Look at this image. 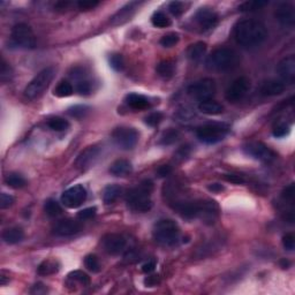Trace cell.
I'll return each mask as SVG.
<instances>
[{
  "instance_id": "cell-13",
  "label": "cell",
  "mask_w": 295,
  "mask_h": 295,
  "mask_svg": "<svg viewBox=\"0 0 295 295\" xmlns=\"http://www.w3.org/2000/svg\"><path fill=\"white\" fill-rule=\"evenodd\" d=\"M103 248L110 255H120L125 252L127 246V241L120 234L111 233L105 235L102 240Z\"/></svg>"
},
{
  "instance_id": "cell-7",
  "label": "cell",
  "mask_w": 295,
  "mask_h": 295,
  "mask_svg": "<svg viewBox=\"0 0 295 295\" xmlns=\"http://www.w3.org/2000/svg\"><path fill=\"white\" fill-rule=\"evenodd\" d=\"M12 42L21 49H34L36 45V37L27 23H18L12 29Z\"/></svg>"
},
{
  "instance_id": "cell-46",
  "label": "cell",
  "mask_w": 295,
  "mask_h": 295,
  "mask_svg": "<svg viewBox=\"0 0 295 295\" xmlns=\"http://www.w3.org/2000/svg\"><path fill=\"white\" fill-rule=\"evenodd\" d=\"M290 125L285 124V122H280L277 126L274 128V135L276 137H284L290 133Z\"/></svg>"
},
{
  "instance_id": "cell-15",
  "label": "cell",
  "mask_w": 295,
  "mask_h": 295,
  "mask_svg": "<svg viewBox=\"0 0 295 295\" xmlns=\"http://www.w3.org/2000/svg\"><path fill=\"white\" fill-rule=\"evenodd\" d=\"M100 155V149L96 146L88 147L87 149H84L80 155L77 156V158L75 159V167L81 169V171H86L89 169L92 166L95 164L98 159Z\"/></svg>"
},
{
  "instance_id": "cell-52",
  "label": "cell",
  "mask_w": 295,
  "mask_h": 295,
  "mask_svg": "<svg viewBox=\"0 0 295 295\" xmlns=\"http://www.w3.org/2000/svg\"><path fill=\"white\" fill-rule=\"evenodd\" d=\"M172 173V167L169 165H162L157 168V175L159 178H165L168 177Z\"/></svg>"
},
{
  "instance_id": "cell-53",
  "label": "cell",
  "mask_w": 295,
  "mask_h": 295,
  "mask_svg": "<svg viewBox=\"0 0 295 295\" xmlns=\"http://www.w3.org/2000/svg\"><path fill=\"white\" fill-rule=\"evenodd\" d=\"M156 269V262L155 260H148L147 263H144L142 265V271L144 274H151L155 271Z\"/></svg>"
},
{
  "instance_id": "cell-17",
  "label": "cell",
  "mask_w": 295,
  "mask_h": 295,
  "mask_svg": "<svg viewBox=\"0 0 295 295\" xmlns=\"http://www.w3.org/2000/svg\"><path fill=\"white\" fill-rule=\"evenodd\" d=\"M275 17L281 26L292 27L295 23V9L290 2H281L275 11Z\"/></svg>"
},
{
  "instance_id": "cell-56",
  "label": "cell",
  "mask_w": 295,
  "mask_h": 295,
  "mask_svg": "<svg viewBox=\"0 0 295 295\" xmlns=\"http://www.w3.org/2000/svg\"><path fill=\"white\" fill-rule=\"evenodd\" d=\"M144 282H146L147 286H149V287L156 286V285L158 284V276H151V277H148L146 280H144Z\"/></svg>"
},
{
  "instance_id": "cell-42",
  "label": "cell",
  "mask_w": 295,
  "mask_h": 295,
  "mask_svg": "<svg viewBox=\"0 0 295 295\" xmlns=\"http://www.w3.org/2000/svg\"><path fill=\"white\" fill-rule=\"evenodd\" d=\"M76 92L82 96L90 95V93H92V83H90V81L86 80V78L77 81Z\"/></svg>"
},
{
  "instance_id": "cell-40",
  "label": "cell",
  "mask_w": 295,
  "mask_h": 295,
  "mask_svg": "<svg viewBox=\"0 0 295 295\" xmlns=\"http://www.w3.org/2000/svg\"><path fill=\"white\" fill-rule=\"evenodd\" d=\"M180 40V36L177 33H168L162 37L161 44L164 48H172L175 44L179 43Z\"/></svg>"
},
{
  "instance_id": "cell-5",
  "label": "cell",
  "mask_w": 295,
  "mask_h": 295,
  "mask_svg": "<svg viewBox=\"0 0 295 295\" xmlns=\"http://www.w3.org/2000/svg\"><path fill=\"white\" fill-rule=\"evenodd\" d=\"M55 71L53 67L44 68L43 71H40L39 73L28 83L26 89H24V97H26L27 99L33 100L38 98L39 96H42L44 92L49 88L53 77H55Z\"/></svg>"
},
{
  "instance_id": "cell-31",
  "label": "cell",
  "mask_w": 295,
  "mask_h": 295,
  "mask_svg": "<svg viewBox=\"0 0 295 295\" xmlns=\"http://www.w3.org/2000/svg\"><path fill=\"white\" fill-rule=\"evenodd\" d=\"M269 5V1L265 0H249V1H244L239 6L240 12H256L259 9L264 8L265 6Z\"/></svg>"
},
{
  "instance_id": "cell-28",
  "label": "cell",
  "mask_w": 295,
  "mask_h": 295,
  "mask_svg": "<svg viewBox=\"0 0 295 295\" xmlns=\"http://www.w3.org/2000/svg\"><path fill=\"white\" fill-rule=\"evenodd\" d=\"M122 193V188L119 184H109L105 187L104 191H103V201L105 204H112L120 197Z\"/></svg>"
},
{
  "instance_id": "cell-36",
  "label": "cell",
  "mask_w": 295,
  "mask_h": 295,
  "mask_svg": "<svg viewBox=\"0 0 295 295\" xmlns=\"http://www.w3.org/2000/svg\"><path fill=\"white\" fill-rule=\"evenodd\" d=\"M68 281L71 282H77V284L82 285V286H88L90 284V278L86 272L80 271V270H76V271L71 272L68 275Z\"/></svg>"
},
{
  "instance_id": "cell-8",
  "label": "cell",
  "mask_w": 295,
  "mask_h": 295,
  "mask_svg": "<svg viewBox=\"0 0 295 295\" xmlns=\"http://www.w3.org/2000/svg\"><path fill=\"white\" fill-rule=\"evenodd\" d=\"M139 131L135 128L121 126L115 128L112 133V139L119 148L124 150H131L139 142Z\"/></svg>"
},
{
  "instance_id": "cell-30",
  "label": "cell",
  "mask_w": 295,
  "mask_h": 295,
  "mask_svg": "<svg viewBox=\"0 0 295 295\" xmlns=\"http://www.w3.org/2000/svg\"><path fill=\"white\" fill-rule=\"evenodd\" d=\"M74 88L68 81H60L58 86L53 90V95L59 97V98H65V97H70L73 95Z\"/></svg>"
},
{
  "instance_id": "cell-9",
  "label": "cell",
  "mask_w": 295,
  "mask_h": 295,
  "mask_svg": "<svg viewBox=\"0 0 295 295\" xmlns=\"http://www.w3.org/2000/svg\"><path fill=\"white\" fill-rule=\"evenodd\" d=\"M216 90H217V86L212 78H203L195 82L194 84L188 88V92L194 98L199 99L200 102H204V100L212 99L215 96Z\"/></svg>"
},
{
  "instance_id": "cell-10",
  "label": "cell",
  "mask_w": 295,
  "mask_h": 295,
  "mask_svg": "<svg viewBox=\"0 0 295 295\" xmlns=\"http://www.w3.org/2000/svg\"><path fill=\"white\" fill-rule=\"evenodd\" d=\"M250 80L246 76H240L230 84L225 92L226 99L230 103H238L242 100L250 90Z\"/></svg>"
},
{
  "instance_id": "cell-48",
  "label": "cell",
  "mask_w": 295,
  "mask_h": 295,
  "mask_svg": "<svg viewBox=\"0 0 295 295\" xmlns=\"http://www.w3.org/2000/svg\"><path fill=\"white\" fill-rule=\"evenodd\" d=\"M282 199H284L286 202H294V197H295V188H294V184H288V186L282 190L281 193Z\"/></svg>"
},
{
  "instance_id": "cell-21",
  "label": "cell",
  "mask_w": 295,
  "mask_h": 295,
  "mask_svg": "<svg viewBox=\"0 0 295 295\" xmlns=\"http://www.w3.org/2000/svg\"><path fill=\"white\" fill-rule=\"evenodd\" d=\"M285 83L282 81L279 80H268L265 82L262 83V86L259 88L260 95L266 96V97H272V96H278L285 92Z\"/></svg>"
},
{
  "instance_id": "cell-4",
  "label": "cell",
  "mask_w": 295,
  "mask_h": 295,
  "mask_svg": "<svg viewBox=\"0 0 295 295\" xmlns=\"http://www.w3.org/2000/svg\"><path fill=\"white\" fill-rule=\"evenodd\" d=\"M153 238L161 246L173 247L180 240V228L172 219H161L153 227Z\"/></svg>"
},
{
  "instance_id": "cell-26",
  "label": "cell",
  "mask_w": 295,
  "mask_h": 295,
  "mask_svg": "<svg viewBox=\"0 0 295 295\" xmlns=\"http://www.w3.org/2000/svg\"><path fill=\"white\" fill-rule=\"evenodd\" d=\"M206 49H208V45L204 42H196L195 44H191L187 50L188 58L191 61H200L205 55Z\"/></svg>"
},
{
  "instance_id": "cell-19",
  "label": "cell",
  "mask_w": 295,
  "mask_h": 295,
  "mask_svg": "<svg viewBox=\"0 0 295 295\" xmlns=\"http://www.w3.org/2000/svg\"><path fill=\"white\" fill-rule=\"evenodd\" d=\"M197 203H199V215H197V217L203 219L204 221H209L210 224L215 221L218 216L217 203L211 200L197 201Z\"/></svg>"
},
{
  "instance_id": "cell-44",
  "label": "cell",
  "mask_w": 295,
  "mask_h": 295,
  "mask_svg": "<svg viewBox=\"0 0 295 295\" xmlns=\"http://www.w3.org/2000/svg\"><path fill=\"white\" fill-rule=\"evenodd\" d=\"M168 11L171 12L172 15L174 17H180L181 14L186 11V5L181 1H172L168 5Z\"/></svg>"
},
{
  "instance_id": "cell-39",
  "label": "cell",
  "mask_w": 295,
  "mask_h": 295,
  "mask_svg": "<svg viewBox=\"0 0 295 295\" xmlns=\"http://www.w3.org/2000/svg\"><path fill=\"white\" fill-rule=\"evenodd\" d=\"M84 265H86V268L89 270V271L93 272V274H97V272L100 271L98 257L96 255H92V254L86 256V258H84Z\"/></svg>"
},
{
  "instance_id": "cell-1",
  "label": "cell",
  "mask_w": 295,
  "mask_h": 295,
  "mask_svg": "<svg viewBox=\"0 0 295 295\" xmlns=\"http://www.w3.org/2000/svg\"><path fill=\"white\" fill-rule=\"evenodd\" d=\"M233 34L237 43L244 48H255L268 38V29L264 23L254 18H246L238 22Z\"/></svg>"
},
{
  "instance_id": "cell-12",
  "label": "cell",
  "mask_w": 295,
  "mask_h": 295,
  "mask_svg": "<svg viewBox=\"0 0 295 295\" xmlns=\"http://www.w3.org/2000/svg\"><path fill=\"white\" fill-rule=\"evenodd\" d=\"M86 200L87 189L82 184H76V186L68 188L61 195L62 204H64L66 208L70 209L78 208L80 205H82V203H84Z\"/></svg>"
},
{
  "instance_id": "cell-27",
  "label": "cell",
  "mask_w": 295,
  "mask_h": 295,
  "mask_svg": "<svg viewBox=\"0 0 295 295\" xmlns=\"http://www.w3.org/2000/svg\"><path fill=\"white\" fill-rule=\"evenodd\" d=\"M60 270V263L56 259H45L37 268V274L39 276H51Z\"/></svg>"
},
{
  "instance_id": "cell-11",
  "label": "cell",
  "mask_w": 295,
  "mask_h": 295,
  "mask_svg": "<svg viewBox=\"0 0 295 295\" xmlns=\"http://www.w3.org/2000/svg\"><path fill=\"white\" fill-rule=\"evenodd\" d=\"M243 152L256 161L270 163L276 159V153L262 142H249L243 146Z\"/></svg>"
},
{
  "instance_id": "cell-2",
  "label": "cell",
  "mask_w": 295,
  "mask_h": 295,
  "mask_svg": "<svg viewBox=\"0 0 295 295\" xmlns=\"http://www.w3.org/2000/svg\"><path fill=\"white\" fill-rule=\"evenodd\" d=\"M153 184L150 180H146L141 183L139 186L131 188L128 190L126 195L127 204L135 211L147 212L151 209V191Z\"/></svg>"
},
{
  "instance_id": "cell-18",
  "label": "cell",
  "mask_w": 295,
  "mask_h": 295,
  "mask_svg": "<svg viewBox=\"0 0 295 295\" xmlns=\"http://www.w3.org/2000/svg\"><path fill=\"white\" fill-rule=\"evenodd\" d=\"M277 72L285 82L293 83L295 80V56L290 55L279 61Z\"/></svg>"
},
{
  "instance_id": "cell-54",
  "label": "cell",
  "mask_w": 295,
  "mask_h": 295,
  "mask_svg": "<svg viewBox=\"0 0 295 295\" xmlns=\"http://www.w3.org/2000/svg\"><path fill=\"white\" fill-rule=\"evenodd\" d=\"M1 78L5 80L6 76L9 77V74H11V68H9V65L6 62L4 58H1Z\"/></svg>"
},
{
  "instance_id": "cell-29",
  "label": "cell",
  "mask_w": 295,
  "mask_h": 295,
  "mask_svg": "<svg viewBox=\"0 0 295 295\" xmlns=\"http://www.w3.org/2000/svg\"><path fill=\"white\" fill-rule=\"evenodd\" d=\"M156 71L158 76L164 78V80H169L174 75L175 65L172 60H163L157 65Z\"/></svg>"
},
{
  "instance_id": "cell-6",
  "label": "cell",
  "mask_w": 295,
  "mask_h": 295,
  "mask_svg": "<svg viewBox=\"0 0 295 295\" xmlns=\"http://www.w3.org/2000/svg\"><path fill=\"white\" fill-rule=\"evenodd\" d=\"M230 131V127L225 124H206L200 126L196 130L197 139L206 144H215L222 141Z\"/></svg>"
},
{
  "instance_id": "cell-38",
  "label": "cell",
  "mask_w": 295,
  "mask_h": 295,
  "mask_svg": "<svg viewBox=\"0 0 295 295\" xmlns=\"http://www.w3.org/2000/svg\"><path fill=\"white\" fill-rule=\"evenodd\" d=\"M90 108L87 105H75L72 106L67 110V114L71 115L72 118L75 119H82L89 113Z\"/></svg>"
},
{
  "instance_id": "cell-22",
  "label": "cell",
  "mask_w": 295,
  "mask_h": 295,
  "mask_svg": "<svg viewBox=\"0 0 295 295\" xmlns=\"http://www.w3.org/2000/svg\"><path fill=\"white\" fill-rule=\"evenodd\" d=\"M133 171V166L126 159H118L110 166V173L115 177H125Z\"/></svg>"
},
{
  "instance_id": "cell-50",
  "label": "cell",
  "mask_w": 295,
  "mask_h": 295,
  "mask_svg": "<svg viewBox=\"0 0 295 295\" xmlns=\"http://www.w3.org/2000/svg\"><path fill=\"white\" fill-rule=\"evenodd\" d=\"M14 203V197L9 194L2 193L0 196V208L1 209H7L9 206L13 205Z\"/></svg>"
},
{
  "instance_id": "cell-41",
  "label": "cell",
  "mask_w": 295,
  "mask_h": 295,
  "mask_svg": "<svg viewBox=\"0 0 295 295\" xmlns=\"http://www.w3.org/2000/svg\"><path fill=\"white\" fill-rule=\"evenodd\" d=\"M110 65H111V67L114 71H117V72L122 71L125 67L124 56H122L121 55H119V53L111 55V56H110Z\"/></svg>"
},
{
  "instance_id": "cell-34",
  "label": "cell",
  "mask_w": 295,
  "mask_h": 295,
  "mask_svg": "<svg viewBox=\"0 0 295 295\" xmlns=\"http://www.w3.org/2000/svg\"><path fill=\"white\" fill-rule=\"evenodd\" d=\"M44 210H45V213L49 216V217H58L62 213V208L61 205L56 202L55 200L53 199H49L45 201V204H44Z\"/></svg>"
},
{
  "instance_id": "cell-45",
  "label": "cell",
  "mask_w": 295,
  "mask_h": 295,
  "mask_svg": "<svg viewBox=\"0 0 295 295\" xmlns=\"http://www.w3.org/2000/svg\"><path fill=\"white\" fill-rule=\"evenodd\" d=\"M97 213V208L96 206H90V208H86L81 210L80 212H77V219L80 221H89V219L93 218Z\"/></svg>"
},
{
  "instance_id": "cell-43",
  "label": "cell",
  "mask_w": 295,
  "mask_h": 295,
  "mask_svg": "<svg viewBox=\"0 0 295 295\" xmlns=\"http://www.w3.org/2000/svg\"><path fill=\"white\" fill-rule=\"evenodd\" d=\"M163 118H164L163 113L152 112V113H150L148 117H146V119H144V122H146L148 126H150V127H157L163 121Z\"/></svg>"
},
{
  "instance_id": "cell-20",
  "label": "cell",
  "mask_w": 295,
  "mask_h": 295,
  "mask_svg": "<svg viewBox=\"0 0 295 295\" xmlns=\"http://www.w3.org/2000/svg\"><path fill=\"white\" fill-rule=\"evenodd\" d=\"M141 2L137 1H131L129 4L119 9V11L111 18V24L112 26H119V24L125 23L128 20H130V18L136 13V11L139 9Z\"/></svg>"
},
{
  "instance_id": "cell-57",
  "label": "cell",
  "mask_w": 295,
  "mask_h": 295,
  "mask_svg": "<svg viewBox=\"0 0 295 295\" xmlns=\"http://www.w3.org/2000/svg\"><path fill=\"white\" fill-rule=\"evenodd\" d=\"M208 188H209L210 191H213V193H217V191L224 190V187H222L221 184H211Z\"/></svg>"
},
{
  "instance_id": "cell-47",
  "label": "cell",
  "mask_w": 295,
  "mask_h": 295,
  "mask_svg": "<svg viewBox=\"0 0 295 295\" xmlns=\"http://www.w3.org/2000/svg\"><path fill=\"white\" fill-rule=\"evenodd\" d=\"M282 246L286 250H294L295 248V237L293 233H287L282 237Z\"/></svg>"
},
{
  "instance_id": "cell-23",
  "label": "cell",
  "mask_w": 295,
  "mask_h": 295,
  "mask_svg": "<svg viewBox=\"0 0 295 295\" xmlns=\"http://www.w3.org/2000/svg\"><path fill=\"white\" fill-rule=\"evenodd\" d=\"M126 103L129 108L134 110H146L150 106L149 99L140 93H129L126 97Z\"/></svg>"
},
{
  "instance_id": "cell-37",
  "label": "cell",
  "mask_w": 295,
  "mask_h": 295,
  "mask_svg": "<svg viewBox=\"0 0 295 295\" xmlns=\"http://www.w3.org/2000/svg\"><path fill=\"white\" fill-rule=\"evenodd\" d=\"M48 126L55 131H62V130H66L68 127H70V122H68L67 120H65L64 118L55 117V118L49 119Z\"/></svg>"
},
{
  "instance_id": "cell-33",
  "label": "cell",
  "mask_w": 295,
  "mask_h": 295,
  "mask_svg": "<svg viewBox=\"0 0 295 295\" xmlns=\"http://www.w3.org/2000/svg\"><path fill=\"white\" fill-rule=\"evenodd\" d=\"M179 137H180V133H179V130L174 129V128H168L167 130H165L164 133L162 134L158 143L161 144V146H171V144L177 142V141L179 140Z\"/></svg>"
},
{
  "instance_id": "cell-49",
  "label": "cell",
  "mask_w": 295,
  "mask_h": 295,
  "mask_svg": "<svg viewBox=\"0 0 295 295\" xmlns=\"http://www.w3.org/2000/svg\"><path fill=\"white\" fill-rule=\"evenodd\" d=\"M76 5L81 11H90V9L97 7L99 5V1H95V0H80Z\"/></svg>"
},
{
  "instance_id": "cell-25",
  "label": "cell",
  "mask_w": 295,
  "mask_h": 295,
  "mask_svg": "<svg viewBox=\"0 0 295 295\" xmlns=\"http://www.w3.org/2000/svg\"><path fill=\"white\" fill-rule=\"evenodd\" d=\"M24 238V232L20 227H9L2 232V240L8 244H17Z\"/></svg>"
},
{
  "instance_id": "cell-32",
  "label": "cell",
  "mask_w": 295,
  "mask_h": 295,
  "mask_svg": "<svg viewBox=\"0 0 295 295\" xmlns=\"http://www.w3.org/2000/svg\"><path fill=\"white\" fill-rule=\"evenodd\" d=\"M5 183L7 186L14 188V189H20V188H23L27 184L26 179L22 177L21 174L14 173V172L13 173H9L6 175Z\"/></svg>"
},
{
  "instance_id": "cell-51",
  "label": "cell",
  "mask_w": 295,
  "mask_h": 295,
  "mask_svg": "<svg viewBox=\"0 0 295 295\" xmlns=\"http://www.w3.org/2000/svg\"><path fill=\"white\" fill-rule=\"evenodd\" d=\"M224 179H225V180H227L228 183L237 184L246 183L244 178L242 177V175H240V174H225L224 175Z\"/></svg>"
},
{
  "instance_id": "cell-16",
  "label": "cell",
  "mask_w": 295,
  "mask_h": 295,
  "mask_svg": "<svg viewBox=\"0 0 295 295\" xmlns=\"http://www.w3.org/2000/svg\"><path fill=\"white\" fill-rule=\"evenodd\" d=\"M82 230V225L75 219H62L53 226V233L59 237H72Z\"/></svg>"
},
{
  "instance_id": "cell-14",
  "label": "cell",
  "mask_w": 295,
  "mask_h": 295,
  "mask_svg": "<svg viewBox=\"0 0 295 295\" xmlns=\"http://www.w3.org/2000/svg\"><path fill=\"white\" fill-rule=\"evenodd\" d=\"M195 21L201 29L203 31L211 30L217 26L218 23V14L210 7H202L196 12Z\"/></svg>"
},
{
  "instance_id": "cell-55",
  "label": "cell",
  "mask_w": 295,
  "mask_h": 295,
  "mask_svg": "<svg viewBox=\"0 0 295 295\" xmlns=\"http://www.w3.org/2000/svg\"><path fill=\"white\" fill-rule=\"evenodd\" d=\"M190 152V148L186 146V147H181L180 149H179V151L177 152V155H175V157H177V159H181V161H184L186 157L189 155Z\"/></svg>"
},
{
  "instance_id": "cell-3",
  "label": "cell",
  "mask_w": 295,
  "mask_h": 295,
  "mask_svg": "<svg viewBox=\"0 0 295 295\" xmlns=\"http://www.w3.org/2000/svg\"><path fill=\"white\" fill-rule=\"evenodd\" d=\"M239 64V55L230 48H219L208 56L206 68L213 72H225L233 70Z\"/></svg>"
},
{
  "instance_id": "cell-24",
  "label": "cell",
  "mask_w": 295,
  "mask_h": 295,
  "mask_svg": "<svg viewBox=\"0 0 295 295\" xmlns=\"http://www.w3.org/2000/svg\"><path fill=\"white\" fill-rule=\"evenodd\" d=\"M199 110L206 115H218L224 112V106L219 104L218 102H215V100L210 99V100L201 102L199 105Z\"/></svg>"
},
{
  "instance_id": "cell-35",
  "label": "cell",
  "mask_w": 295,
  "mask_h": 295,
  "mask_svg": "<svg viewBox=\"0 0 295 295\" xmlns=\"http://www.w3.org/2000/svg\"><path fill=\"white\" fill-rule=\"evenodd\" d=\"M151 22L156 28H167L172 23L164 12H155L151 17Z\"/></svg>"
}]
</instances>
